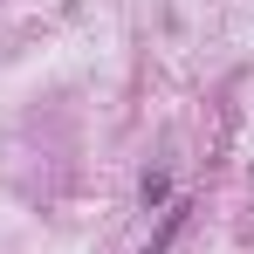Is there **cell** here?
<instances>
[{"instance_id": "cell-1", "label": "cell", "mask_w": 254, "mask_h": 254, "mask_svg": "<svg viewBox=\"0 0 254 254\" xmlns=\"http://www.w3.org/2000/svg\"><path fill=\"white\" fill-rule=\"evenodd\" d=\"M179 227H186V206H172V213H165V227H158V241H151V248H144V254H165V241H172V234H179Z\"/></svg>"}]
</instances>
